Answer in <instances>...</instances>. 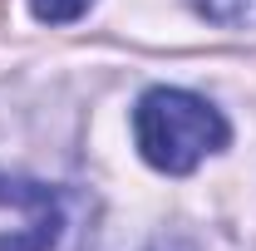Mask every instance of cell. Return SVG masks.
Here are the masks:
<instances>
[{"mask_svg": "<svg viewBox=\"0 0 256 251\" xmlns=\"http://www.w3.org/2000/svg\"><path fill=\"white\" fill-rule=\"evenodd\" d=\"M133 143L148 168H158L168 178H188L232 143V128L202 94L148 89L133 108Z\"/></svg>", "mask_w": 256, "mask_h": 251, "instance_id": "obj_1", "label": "cell"}, {"mask_svg": "<svg viewBox=\"0 0 256 251\" xmlns=\"http://www.w3.org/2000/svg\"><path fill=\"white\" fill-rule=\"evenodd\" d=\"M94 202L79 188L0 172V251H89Z\"/></svg>", "mask_w": 256, "mask_h": 251, "instance_id": "obj_2", "label": "cell"}, {"mask_svg": "<svg viewBox=\"0 0 256 251\" xmlns=\"http://www.w3.org/2000/svg\"><path fill=\"white\" fill-rule=\"evenodd\" d=\"M192 10L212 25H236V30L256 25V0H192Z\"/></svg>", "mask_w": 256, "mask_h": 251, "instance_id": "obj_3", "label": "cell"}, {"mask_svg": "<svg viewBox=\"0 0 256 251\" xmlns=\"http://www.w3.org/2000/svg\"><path fill=\"white\" fill-rule=\"evenodd\" d=\"M89 5H94V0H30L34 20H44V25H69V20H79Z\"/></svg>", "mask_w": 256, "mask_h": 251, "instance_id": "obj_4", "label": "cell"}]
</instances>
